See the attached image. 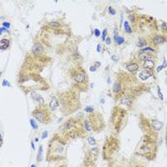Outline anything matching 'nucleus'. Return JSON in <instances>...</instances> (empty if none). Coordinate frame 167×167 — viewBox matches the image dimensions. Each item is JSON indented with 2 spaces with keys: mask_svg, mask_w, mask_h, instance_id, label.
I'll return each instance as SVG.
<instances>
[{
  "mask_svg": "<svg viewBox=\"0 0 167 167\" xmlns=\"http://www.w3.org/2000/svg\"><path fill=\"white\" fill-rule=\"evenodd\" d=\"M23 66L33 70L32 73L22 70V74L18 76V86L23 90V92L27 94V93L36 92V90H47L49 88L47 81L38 73L33 71V68L30 63L25 61Z\"/></svg>",
  "mask_w": 167,
  "mask_h": 167,
  "instance_id": "obj_1",
  "label": "nucleus"
},
{
  "mask_svg": "<svg viewBox=\"0 0 167 167\" xmlns=\"http://www.w3.org/2000/svg\"><path fill=\"white\" fill-rule=\"evenodd\" d=\"M159 134H143L134 151V155L147 161H155L159 151Z\"/></svg>",
  "mask_w": 167,
  "mask_h": 167,
  "instance_id": "obj_2",
  "label": "nucleus"
},
{
  "mask_svg": "<svg viewBox=\"0 0 167 167\" xmlns=\"http://www.w3.org/2000/svg\"><path fill=\"white\" fill-rule=\"evenodd\" d=\"M68 144L69 142L65 139H63L59 134H54L49 143H48L46 161L57 162L67 159V157H68Z\"/></svg>",
  "mask_w": 167,
  "mask_h": 167,
  "instance_id": "obj_3",
  "label": "nucleus"
},
{
  "mask_svg": "<svg viewBox=\"0 0 167 167\" xmlns=\"http://www.w3.org/2000/svg\"><path fill=\"white\" fill-rule=\"evenodd\" d=\"M57 133L68 142L77 139H84L87 137V133L82 125V120L74 117L67 118L60 125V127L58 128V132Z\"/></svg>",
  "mask_w": 167,
  "mask_h": 167,
  "instance_id": "obj_4",
  "label": "nucleus"
},
{
  "mask_svg": "<svg viewBox=\"0 0 167 167\" xmlns=\"http://www.w3.org/2000/svg\"><path fill=\"white\" fill-rule=\"evenodd\" d=\"M57 98L59 102L58 108L64 116H70L81 108L79 92L75 89L58 93Z\"/></svg>",
  "mask_w": 167,
  "mask_h": 167,
  "instance_id": "obj_5",
  "label": "nucleus"
},
{
  "mask_svg": "<svg viewBox=\"0 0 167 167\" xmlns=\"http://www.w3.org/2000/svg\"><path fill=\"white\" fill-rule=\"evenodd\" d=\"M128 116L129 111L120 105H116L114 107L109 118V124L113 133L112 135H120V132L125 128L126 124H127Z\"/></svg>",
  "mask_w": 167,
  "mask_h": 167,
  "instance_id": "obj_6",
  "label": "nucleus"
},
{
  "mask_svg": "<svg viewBox=\"0 0 167 167\" xmlns=\"http://www.w3.org/2000/svg\"><path fill=\"white\" fill-rule=\"evenodd\" d=\"M73 89L79 92H87L89 89V76L87 72L80 65L74 66L68 71Z\"/></svg>",
  "mask_w": 167,
  "mask_h": 167,
  "instance_id": "obj_7",
  "label": "nucleus"
},
{
  "mask_svg": "<svg viewBox=\"0 0 167 167\" xmlns=\"http://www.w3.org/2000/svg\"><path fill=\"white\" fill-rule=\"evenodd\" d=\"M120 150V139L117 136L111 135L105 139L100 154H101L102 159L105 161H110L116 159L117 155Z\"/></svg>",
  "mask_w": 167,
  "mask_h": 167,
  "instance_id": "obj_8",
  "label": "nucleus"
},
{
  "mask_svg": "<svg viewBox=\"0 0 167 167\" xmlns=\"http://www.w3.org/2000/svg\"><path fill=\"white\" fill-rule=\"evenodd\" d=\"M32 116L39 123L48 125L53 121L54 114L48 107V105H38L32 111Z\"/></svg>",
  "mask_w": 167,
  "mask_h": 167,
  "instance_id": "obj_9",
  "label": "nucleus"
},
{
  "mask_svg": "<svg viewBox=\"0 0 167 167\" xmlns=\"http://www.w3.org/2000/svg\"><path fill=\"white\" fill-rule=\"evenodd\" d=\"M86 120L90 124L93 133H100L106 128V122L104 120V117H103L102 114L99 112L94 111L93 113L88 115Z\"/></svg>",
  "mask_w": 167,
  "mask_h": 167,
  "instance_id": "obj_10",
  "label": "nucleus"
},
{
  "mask_svg": "<svg viewBox=\"0 0 167 167\" xmlns=\"http://www.w3.org/2000/svg\"><path fill=\"white\" fill-rule=\"evenodd\" d=\"M99 154H100V149L98 146L86 149L84 153V159L82 165L86 167H96Z\"/></svg>",
  "mask_w": 167,
  "mask_h": 167,
  "instance_id": "obj_11",
  "label": "nucleus"
},
{
  "mask_svg": "<svg viewBox=\"0 0 167 167\" xmlns=\"http://www.w3.org/2000/svg\"><path fill=\"white\" fill-rule=\"evenodd\" d=\"M146 38L148 41V46H152V48H154V49L166 42V36L161 35V33H152L150 36Z\"/></svg>",
  "mask_w": 167,
  "mask_h": 167,
  "instance_id": "obj_12",
  "label": "nucleus"
},
{
  "mask_svg": "<svg viewBox=\"0 0 167 167\" xmlns=\"http://www.w3.org/2000/svg\"><path fill=\"white\" fill-rule=\"evenodd\" d=\"M107 167H131L127 159H114L112 161H107Z\"/></svg>",
  "mask_w": 167,
  "mask_h": 167,
  "instance_id": "obj_13",
  "label": "nucleus"
},
{
  "mask_svg": "<svg viewBox=\"0 0 167 167\" xmlns=\"http://www.w3.org/2000/svg\"><path fill=\"white\" fill-rule=\"evenodd\" d=\"M136 58L139 62H142L145 60H150V59H155L156 55L154 53H149V52H138Z\"/></svg>",
  "mask_w": 167,
  "mask_h": 167,
  "instance_id": "obj_14",
  "label": "nucleus"
},
{
  "mask_svg": "<svg viewBox=\"0 0 167 167\" xmlns=\"http://www.w3.org/2000/svg\"><path fill=\"white\" fill-rule=\"evenodd\" d=\"M32 55H33V57H42V55H44V47L40 42H35L33 45Z\"/></svg>",
  "mask_w": 167,
  "mask_h": 167,
  "instance_id": "obj_15",
  "label": "nucleus"
},
{
  "mask_svg": "<svg viewBox=\"0 0 167 167\" xmlns=\"http://www.w3.org/2000/svg\"><path fill=\"white\" fill-rule=\"evenodd\" d=\"M125 68L127 70V72L130 74H133V73H136V72H139V69H140V64L139 61H130L129 63L125 65Z\"/></svg>",
  "mask_w": 167,
  "mask_h": 167,
  "instance_id": "obj_16",
  "label": "nucleus"
},
{
  "mask_svg": "<svg viewBox=\"0 0 167 167\" xmlns=\"http://www.w3.org/2000/svg\"><path fill=\"white\" fill-rule=\"evenodd\" d=\"M155 59H150V60H145L142 62H139L140 64V68H142L144 70H147V71L153 72L155 70Z\"/></svg>",
  "mask_w": 167,
  "mask_h": 167,
  "instance_id": "obj_17",
  "label": "nucleus"
},
{
  "mask_svg": "<svg viewBox=\"0 0 167 167\" xmlns=\"http://www.w3.org/2000/svg\"><path fill=\"white\" fill-rule=\"evenodd\" d=\"M154 76V73L153 72H150V71H147V70H144V69H142V71L139 72V79L142 80V81H145L147 80L149 77H152Z\"/></svg>",
  "mask_w": 167,
  "mask_h": 167,
  "instance_id": "obj_18",
  "label": "nucleus"
},
{
  "mask_svg": "<svg viewBox=\"0 0 167 167\" xmlns=\"http://www.w3.org/2000/svg\"><path fill=\"white\" fill-rule=\"evenodd\" d=\"M48 107H49L52 112H54V111H55V110L58 108V107H59V102H58V99L57 98V96H52V98L50 100Z\"/></svg>",
  "mask_w": 167,
  "mask_h": 167,
  "instance_id": "obj_19",
  "label": "nucleus"
},
{
  "mask_svg": "<svg viewBox=\"0 0 167 167\" xmlns=\"http://www.w3.org/2000/svg\"><path fill=\"white\" fill-rule=\"evenodd\" d=\"M31 96L33 98V99L35 100L38 103V105H43L45 104V101H44V99L42 98V96H40L38 92H32L31 93Z\"/></svg>",
  "mask_w": 167,
  "mask_h": 167,
  "instance_id": "obj_20",
  "label": "nucleus"
},
{
  "mask_svg": "<svg viewBox=\"0 0 167 167\" xmlns=\"http://www.w3.org/2000/svg\"><path fill=\"white\" fill-rule=\"evenodd\" d=\"M137 46H138L139 49H143L148 46V41L146 38H143V36H140L137 40Z\"/></svg>",
  "mask_w": 167,
  "mask_h": 167,
  "instance_id": "obj_21",
  "label": "nucleus"
},
{
  "mask_svg": "<svg viewBox=\"0 0 167 167\" xmlns=\"http://www.w3.org/2000/svg\"><path fill=\"white\" fill-rule=\"evenodd\" d=\"M129 163L131 167H147V165L144 164L142 161H140L139 159H129Z\"/></svg>",
  "mask_w": 167,
  "mask_h": 167,
  "instance_id": "obj_22",
  "label": "nucleus"
},
{
  "mask_svg": "<svg viewBox=\"0 0 167 167\" xmlns=\"http://www.w3.org/2000/svg\"><path fill=\"white\" fill-rule=\"evenodd\" d=\"M86 140H87V142L88 144H90V145L92 147H95V146H98V140L96 139L95 137H92V136H87L86 137Z\"/></svg>",
  "mask_w": 167,
  "mask_h": 167,
  "instance_id": "obj_23",
  "label": "nucleus"
},
{
  "mask_svg": "<svg viewBox=\"0 0 167 167\" xmlns=\"http://www.w3.org/2000/svg\"><path fill=\"white\" fill-rule=\"evenodd\" d=\"M138 18H139V16L137 13H134L133 12L129 13L128 14V19L130 20V22H131L132 24L135 25L137 22H138Z\"/></svg>",
  "mask_w": 167,
  "mask_h": 167,
  "instance_id": "obj_24",
  "label": "nucleus"
},
{
  "mask_svg": "<svg viewBox=\"0 0 167 167\" xmlns=\"http://www.w3.org/2000/svg\"><path fill=\"white\" fill-rule=\"evenodd\" d=\"M48 27L51 28L52 30H57L61 28V23L58 21H52L48 24Z\"/></svg>",
  "mask_w": 167,
  "mask_h": 167,
  "instance_id": "obj_25",
  "label": "nucleus"
},
{
  "mask_svg": "<svg viewBox=\"0 0 167 167\" xmlns=\"http://www.w3.org/2000/svg\"><path fill=\"white\" fill-rule=\"evenodd\" d=\"M0 44H1V45H0V49H1V50H6L7 48L10 46V41L8 39L3 38V39L0 40Z\"/></svg>",
  "mask_w": 167,
  "mask_h": 167,
  "instance_id": "obj_26",
  "label": "nucleus"
},
{
  "mask_svg": "<svg viewBox=\"0 0 167 167\" xmlns=\"http://www.w3.org/2000/svg\"><path fill=\"white\" fill-rule=\"evenodd\" d=\"M43 159V146L40 145L39 146V150H38V156H36V161L38 163L41 162Z\"/></svg>",
  "mask_w": 167,
  "mask_h": 167,
  "instance_id": "obj_27",
  "label": "nucleus"
},
{
  "mask_svg": "<svg viewBox=\"0 0 167 167\" xmlns=\"http://www.w3.org/2000/svg\"><path fill=\"white\" fill-rule=\"evenodd\" d=\"M124 29H125V32L127 33H133V30L132 28L130 27V25H129V22L128 21H124Z\"/></svg>",
  "mask_w": 167,
  "mask_h": 167,
  "instance_id": "obj_28",
  "label": "nucleus"
},
{
  "mask_svg": "<svg viewBox=\"0 0 167 167\" xmlns=\"http://www.w3.org/2000/svg\"><path fill=\"white\" fill-rule=\"evenodd\" d=\"M72 59L74 61H77L79 60V59H81V55L77 53V52H75V53H73L72 54Z\"/></svg>",
  "mask_w": 167,
  "mask_h": 167,
  "instance_id": "obj_29",
  "label": "nucleus"
},
{
  "mask_svg": "<svg viewBox=\"0 0 167 167\" xmlns=\"http://www.w3.org/2000/svg\"><path fill=\"white\" fill-rule=\"evenodd\" d=\"M116 43L117 44V45H122V44L124 43V38H123V36L118 35V38H117V39Z\"/></svg>",
  "mask_w": 167,
  "mask_h": 167,
  "instance_id": "obj_30",
  "label": "nucleus"
},
{
  "mask_svg": "<svg viewBox=\"0 0 167 167\" xmlns=\"http://www.w3.org/2000/svg\"><path fill=\"white\" fill-rule=\"evenodd\" d=\"M161 32L163 33V35H165L166 36V22H162V24L161 26Z\"/></svg>",
  "mask_w": 167,
  "mask_h": 167,
  "instance_id": "obj_31",
  "label": "nucleus"
},
{
  "mask_svg": "<svg viewBox=\"0 0 167 167\" xmlns=\"http://www.w3.org/2000/svg\"><path fill=\"white\" fill-rule=\"evenodd\" d=\"M94 111H95L94 108H93V107L90 106V105L87 106V107H85V108H84V112H86V113H88V114H91V113L94 112Z\"/></svg>",
  "mask_w": 167,
  "mask_h": 167,
  "instance_id": "obj_32",
  "label": "nucleus"
},
{
  "mask_svg": "<svg viewBox=\"0 0 167 167\" xmlns=\"http://www.w3.org/2000/svg\"><path fill=\"white\" fill-rule=\"evenodd\" d=\"M108 12H109V13L111 14V16H116V13H117V11L115 10L112 6L108 7Z\"/></svg>",
  "mask_w": 167,
  "mask_h": 167,
  "instance_id": "obj_33",
  "label": "nucleus"
},
{
  "mask_svg": "<svg viewBox=\"0 0 167 167\" xmlns=\"http://www.w3.org/2000/svg\"><path fill=\"white\" fill-rule=\"evenodd\" d=\"M107 33H108V30H107V29H104V31H103V33H102V36H101L102 41H105L106 36H107Z\"/></svg>",
  "mask_w": 167,
  "mask_h": 167,
  "instance_id": "obj_34",
  "label": "nucleus"
},
{
  "mask_svg": "<svg viewBox=\"0 0 167 167\" xmlns=\"http://www.w3.org/2000/svg\"><path fill=\"white\" fill-rule=\"evenodd\" d=\"M30 123H31V125L33 126V129H36V128H38V124L35 123V121L33 120H30Z\"/></svg>",
  "mask_w": 167,
  "mask_h": 167,
  "instance_id": "obj_35",
  "label": "nucleus"
},
{
  "mask_svg": "<svg viewBox=\"0 0 167 167\" xmlns=\"http://www.w3.org/2000/svg\"><path fill=\"white\" fill-rule=\"evenodd\" d=\"M117 38H118V33H117V30H115V31H114V38H113V39H114V41H115V43H116Z\"/></svg>",
  "mask_w": 167,
  "mask_h": 167,
  "instance_id": "obj_36",
  "label": "nucleus"
},
{
  "mask_svg": "<svg viewBox=\"0 0 167 167\" xmlns=\"http://www.w3.org/2000/svg\"><path fill=\"white\" fill-rule=\"evenodd\" d=\"M158 88V94H159V98H161V100H163V96L161 94V88H159V86H157Z\"/></svg>",
  "mask_w": 167,
  "mask_h": 167,
  "instance_id": "obj_37",
  "label": "nucleus"
},
{
  "mask_svg": "<svg viewBox=\"0 0 167 167\" xmlns=\"http://www.w3.org/2000/svg\"><path fill=\"white\" fill-rule=\"evenodd\" d=\"M94 35H95L96 38H99V36H100V32H99V30H98V29H95Z\"/></svg>",
  "mask_w": 167,
  "mask_h": 167,
  "instance_id": "obj_38",
  "label": "nucleus"
},
{
  "mask_svg": "<svg viewBox=\"0 0 167 167\" xmlns=\"http://www.w3.org/2000/svg\"><path fill=\"white\" fill-rule=\"evenodd\" d=\"M93 65H94L96 68L98 69V68H99L100 66H101V63L98 62V61H96V62H94V64H93Z\"/></svg>",
  "mask_w": 167,
  "mask_h": 167,
  "instance_id": "obj_39",
  "label": "nucleus"
},
{
  "mask_svg": "<svg viewBox=\"0 0 167 167\" xmlns=\"http://www.w3.org/2000/svg\"><path fill=\"white\" fill-rule=\"evenodd\" d=\"M3 145V137H2V134L0 133V148L2 147Z\"/></svg>",
  "mask_w": 167,
  "mask_h": 167,
  "instance_id": "obj_40",
  "label": "nucleus"
},
{
  "mask_svg": "<svg viewBox=\"0 0 167 167\" xmlns=\"http://www.w3.org/2000/svg\"><path fill=\"white\" fill-rule=\"evenodd\" d=\"M96 70H98V69H96L94 65H91V66H90V71H91V72H96Z\"/></svg>",
  "mask_w": 167,
  "mask_h": 167,
  "instance_id": "obj_41",
  "label": "nucleus"
},
{
  "mask_svg": "<svg viewBox=\"0 0 167 167\" xmlns=\"http://www.w3.org/2000/svg\"><path fill=\"white\" fill-rule=\"evenodd\" d=\"M105 42H106V45H111V38H107L105 39Z\"/></svg>",
  "mask_w": 167,
  "mask_h": 167,
  "instance_id": "obj_42",
  "label": "nucleus"
},
{
  "mask_svg": "<svg viewBox=\"0 0 167 167\" xmlns=\"http://www.w3.org/2000/svg\"><path fill=\"white\" fill-rule=\"evenodd\" d=\"M96 51H98V53H100V51H101V44H98V47H96Z\"/></svg>",
  "mask_w": 167,
  "mask_h": 167,
  "instance_id": "obj_43",
  "label": "nucleus"
},
{
  "mask_svg": "<svg viewBox=\"0 0 167 167\" xmlns=\"http://www.w3.org/2000/svg\"><path fill=\"white\" fill-rule=\"evenodd\" d=\"M3 26H4V27H6V29L7 28H10V23H9V22H3Z\"/></svg>",
  "mask_w": 167,
  "mask_h": 167,
  "instance_id": "obj_44",
  "label": "nucleus"
},
{
  "mask_svg": "<svg viewBox=\"0 0 167 167\" xmlns=\"http://www.w3.org/2000/svg\"><path fill=\"white\" fill-rule=\"evenodd\" d=\"M6 85H8V86H11V85L9 84V81H7V80H3V86H6Z\"/></svg>",
  "mask_w": 167,
  "mask_h": 167,
  "instance_id": "obj_45",
  "label": "nucleus"
},
{
  "mask_svg": "<svg viewBox=\"0 0 167 167\" xmlns=\"http://www.w3.org/2000/svg\"><path fill=\"white\" fill-rule=\"evenodd\" d=\"M47 136H48V132H44L43 135H42V139H45Z\"/></svg>",
  "mask_w": 167,
  "mask_h": 167,
  "instance_id": "obj_46",
  "label": "nucleus"
},
{
  "mask_svg": "<svg viewBox=\"0 0 167 167\" xmlns=\"http://www.w3.org/2000/svg\"><path fill=\"white\" fill-rule=\"evenodd\" d=\"M3 33V28H0V35H2Z\"/></svg>",
  "mask_w": 167,
  "mask_h": 167,
  "instance_id": "obj_47",
  "label": "nucleus"
},
{
  "mask_svg": "<svg viewBox=\"0 0 167 167\" xmlns=\"http://www.w3.org/2000/svg\"><path fill=\"white\" fill-rule=\"evenodd\" d=\"M57 167H66V164H63V165H59V166H57Z\"/></svg>",
  "mask_w": 167,
  "mask_h": 167,
  "instance_id": "obj_48",
  "label": "nucleus"
},
{
  "mask_svg": "<svg viewBox=\"0 0 167 167\" xmlns=\"http://www.w3.org/2000/svg\"><path fill=\"white\" fill-rule=\"evenodd\" d=\"M80 167H86V166H84V165H82V164H81V165H80Z\"/></svg>",
  "mask_w": 167,
  "mask_h": 167,
  "instance_id": "obj_49",
  "label": "nucleus"
},
{
  "mask_svg": "<svg viewBox=\"0 0 167 167\" xmlns=\"http://www.w3.org/2000/svg\"><path fill=\"white\" fill-rule=\"evenodd\" d=\"M32 167H36V166H35V164H33V165H32Z\"/></svg>",
  "mask_w": 167,
  "mask_h": 167,
  "instance_id": "obj_50",
  "label": "nucleus"
},
{
  "mask_svg": "<svg viewBox=\"0 0 167 167\" xmlns=\"http://www.w3.org/2000/svg\"><path fill=\"white\" fill-rule=\"evenodd\" d=\"M1 75H2V73H1V72H0V76H1Z\"/></svg>",
  "mask_w": 167,
  "mask_h": 167,
  "instance_id": "obj_51",
  "label": "nucleus"
}]
</instances>
